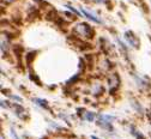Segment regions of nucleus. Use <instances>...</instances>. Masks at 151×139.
<instances>
[{
  "mask_svg": "<svg viewBox=\"0 0 151 139\" xmlns=\"http://www.w3.org/2000/svg\"><path fill=\"white\" fill-rule=\"evenodd\" d=\"M83 12H84V14H85V16H86L88 18H90V19H91V21H93V22H96V23H99V22H100V21H99V19H97L96 17H93L92 14H90L89 12H86L85 10H83Z\"/></svg>",
  "mask_w": 151,
  "mask_h": 139,
  "instance_id": "f257e3e1",
  "label": "nucleus"
},
{
  "mask_svg": "<svg viewBox=\"0 0 151 139\" xmlns=\"http://www.w3.org/2000/svg\"><path fill=\"white\" fill-rule=\"evenodd\" d=\"M86 119H88V120H92V119H93V116H92V114L91 113H88V115H86Z\"/></svg>",
  "mask_w": 151,
  "mask_h": 139,
  "instance_id": "f03ea898",
  "label": "nucleus"
},
{
  "mask_svg": "<svg viewBox=\"0 0 151 139\" xmlns=\"http://www.w3.org/2000/svg\"><path fill=\"white\" fill-rule=\"evenodd\" d=\"M5 3H12V1H14V0H4Z\"/></svg>",
  "mask_w": 151,
  "mask_h": 139,
  "instance_id": "7ed1b4c3",
  "label": "nucleus"
},
{
  "mask_svg": "<svg viewBox=\"0 0 151 139\" xmlns=\"http://www.w3.org/2000/svg\"><path fill=\"white\" fill-rule=\"evenodd\" d=\"M92 139H99V138H96V137H92Z\"/></svg>",
  "mask_w": 151,
  "mask_h": 139,
  "instance_id": "20e7f679",
  "label": "nucleus"
}]
</instances>
